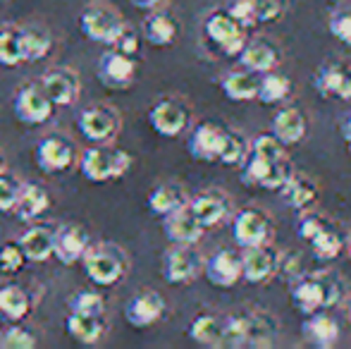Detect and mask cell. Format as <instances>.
I'll return each instance as SVG.
<instances>
[{
	"instance_id": "49",
	"label": "cell",
	"mask_w": 351,
	"mask_h": 349,
	"mask_svg": "<svg viewBox=\"0 0 351 349\" xmlns=\"http://www.w3.org/2000/svg\"><path fill=\"white\" fill-rule=\"evenodd\" d=\"M230 17L234 19L239 27L249 29V27H256V17H254V3L251 0H232L230 5Z\"/></svg>"
},
{
	"instance_id": "4",
	"label": "cell",
	"mask_w": 351,
	"mask_h": 349,
	"mask_svg": "<svg viewBox=\"0 0 351 349\" xmlns=\"http://www.w3.org/2000/svg\"><path fill=\"white\" fill-rule=\"evenodd\" d=\"M122 24L125 22H122L120 14L103 3H91L79 17V27H82L84 36L96 43H106V46H110L115 34L122 29Z\"/></svg>"
},
{
	"instance_id": "29",
	"label": "cell",
	"mask_w": 351,
	"mask_h": 349,
	"mask_svg": "<svg viewBox=\"0 0 351 349\" xmlns=\"http://www.w3.org/2000/svg\"><path fill=\"white\" fill-rule=\"evenodd\" d=\"M29 311H32V299H29L27 289L22 285H14V282L0 285V316L17 323L24 321L29 316Z\"/></svg>"
},
{
	"instance_id": "18",
	"label": "cell",
	"mask_w": 351,
	"mask_h": 349,
	"mask_svg": "<svg viewBox=\"0 0 351 349\" xmlns=\"http://www.w3.org/2000/svg\"><path fill=\"white\" fill-rule=\"evenodd\" d=\"M162 228H165V234L172 244H196L204 237V230H206L196 220V215L189 210V204L172 210L170 215H165Z\"/></svg>"
},
{
	"instance_id": "10",
	"label": "cell",
	"mask_w": 351,
	"mask_h": 349,
	"mask_svg": "<svg viewBox=\"0 0 351 349\" xmlns=\"http://www.w3.org/2000/svg\"><path fill=\"white\" fill-rule=\"evenodd\" d=\"M74 160H77V149L67 136L51 134L38 141L36 163L43 173H65Z\"/></svg>"
},
{
	"instance_id": "30",
	"label": "cell",
	"mask_w": 351,
	"mask_h": 349,
	"mask_svg": "<svg viewBox=\"0 0 351 349\" xmlns=\"http://www.w3.org/2000/svg\"><path fill=\"white\" fill-rule=\"evenodd\" d=\"M65 328L72 340H77L79 345H96L106 335V321H103V316H86V313L70 311Z\"/></svg>"
},
{
	"instance_id": "17",
	"label": "cell",
	"mask_w": 351,
	"mask_h": 349,
	"mask_svg": "<svg viewBox=\"0 0 351 349\" xmlns=\"http://www.w3.org/2000/svg\"><path fill=\"white\" fill-rule=\"evenodd\" d=\"M204 275L215 287H234L241 280V256L230 249H222L204 263Z\"/></svg>"
},
{
	"instance_id": "51",
	"label": "cell",
	"mask_w": 351,
	"mask_h": 349,
	"mask_svg": "<svg viewBox=\"0 0 351 349\" xmlns=\"http://www.w3.org/2000/svg\"><path fill=\"white\" fill-rule=\"evenodd\" d=\"M330 34H332L337 41H342L344 46H351V14L339 12L330 19Z\"/></svg>"
},
{
	"instance_id": "19",
	"label": "cell",
	"mask_w": 351,
	"mask_h": 349,
	"mask_svg": "<svg viewBox=\"0 0 351 349\" xmlns=\"http://www.w3.org/2000/svg\"><path fill=\"white\" fill-rule=\"evenodd\" d=\"M237 58H239L241 67L254 72V75H263V72H270L280 65V51L270 41H263V38L246 41Z\"/></svg>"
},
{
	"instance_id": "8",
	"label": "cell",
	"mask_w": 351,
	"mask_h": 349,
	"mask_svg": "<svg viewBox=\"0 0 351 349\" xmlns=\"http://www.w3.org/2000/svg\"><path fill=\"white\" fill-rule=\"evenodd\" d=\"M234 239L241 249L246 247H258V244H268L270 234H273V223L261 208H241L234 215Z\"/></svg>"
},
{
	"instance_id": "37",
	"label": "cell",
	"mask_w": 351,
	"mask_h": 349,
	"mask_svg": "<svg viewBox=\"0 0 351 349\" xmlns=\"http://www.w3.org/2000/svg\"><path fill=\"white\" fill-rule=\"evenodd\" d=\"M22 43H24V62H38L51 53L53 38L46 29L41 27H27L22 29Z\"/></svg>"
},
{
	"instance_id": "11",
	"label": "cell",
	"mask_w": 351,
	"mask_h": 349,
	"mask_svg": "<svg viewBox=\"0 0 351 349\" xmlns=\"http://www.w3.org/2000/svg\"><path fill=\"white\" fill-rule=\"evenodd\" d=\"M98 77L110 88H127L136 77V60L134 56H127L115 48L106 51L98 60Z\"/></svg>"
},
{
	"instance_id": "41",
	"label": "cell",
	"mask_w": 351,
	"mask_h": 349,
	"mask_svg": "<svg viewBox=\"0 0 351 349\" xmlns=\"http://www.w3.org/2000/svg\"><path fill=\"white\" fill-rule=\"evenodd\" d=\"M315 280H318L320 287H323L325 309L335 306V304H339L344 299V282H342V278H337V275L330 273V270H320V273H315Z\"/></svg>"
},
{
	"instance_id": "25",
	"label": "cell",
	"mask_w": 351,
	"mask_h": 349,
	"mask_svg": "<svg viewBox=\"0 0 351 349\" xmlns=\"http://www.w3.org/2000/svg\"><path fill=\"white\" fill-rule=\"evenodd\" d=\"M315 88L328 98L351 101V70L342 65H325L315 77Z\"/></svg>"
},
{
	"instance_id": "33",
	"label": "cell",
	"mask_w": 351,
	"mask_h": 349,
	"mask_svg": "<svg viewBox=\"0 0 351 349\" xmlns=\"http://www.w3.org/2000/svg\"><path fill=\"white\" fill-rule=\"evenodd\" d=\"M222 333H225V318L213 316V313H201L191 321L189 337L199 345L206 347H220L222 345Z\"/></svg>"
},
{
	"instance_id": "16",
	"label": "cell",
	"mask_w": 351,
	"mask_h": 349,
	"mask_svg": "<svg viewBox=\"0 0 351 349\" xmlns=\"http://www.w3.org/2000/svg\"><path fill=\"white\" fill-rule=\"evenodd\" d=\"M41 88L56 108H70L79 98V91H82L77 75L72 70H65V67L46 72L41 80Z\"/></svg>"
},
{
	"instance_id": "53",
	"label": "cell",
	"mask_w": 351,
	"mask_h": 349,
	"mask_svg": "<svg viewBox=\"0 0 351 349\" xmlns=\"http://www.w3.org/2000/svg\"><path fill=\"white\" fill-rule=\"evenodd\" d=\"M162 0H132V5H136L139 10H156Z\"/></svg>"
},
{
	"instance_id": "7",
	"label": "cell",
	"mask_w": 351,
	"mask_h": 349,
	"mask_svg": "<svg viewBox=\"0 0 351 349\" xmlns=\"http://www.w3.org/2000/svg\"><path fill=\"white\" fill-rule=\"evenodd\" d=\"M148 122L156 134L175 139L189 127V108L177 98H162L148 110Z\"/></svg>"
},
{
	"instance_id": "47",
	"label": "cell",
	"mask_w": 351,
	"mask_h": 349,
	"mask_svg": "<svg viewBox=\"0 0 351 349\" xmlns=\"http://www.w3.org/2000/svg\"><path fill=\"white\" fill-rule=\"evenodd\" d=\"M19 186L22 184H19L12 175H8L5 170L0 173V213L14 210V204H17V196H19Z\"/></svg>"
},
{
	"instance_id": "57",
	"label": "cell",
	"mask_w": 351,
	"mask_h": 349,
	"mask_svg": "<svg viewBox=\"0 0 351 349\" xmlns=\"http://www.w3.org/2000/svg\"><path fill=\"white\" fill-rule=\"evenodd\" d=\"M349 156H351V141H349Z\"/></svg>"
},
{
	"instance_id": "36",
	"label": "cell",
	"mask_w": 351,
	"mask_h": 349,
	"mask_svg": "<svg viewBox=\"0 0 351 349\" xmlns=\"http://www.w3.org/2000/svg\"><path fill=\"white\" fill-rule=\"evenodd\" d=\"M291 91V82L289 77L280 75V72L270 70L263 72V77L258 80V91H256V98L265 106H275V103H282Z\"/></svg>"
},
{
	"instance_id": "9",
	"label": "cell",
	"mask_w": 351,
	"mask_h": 349,
	"mask_svg": "<svg viewBox=\"0 0 351 349\" xmlns=\"http://www.w3.org/2000/svg\"><path fill=\"white\" fill-rule=\"evenodd\" d=\"M206 36L220 48L225 56H239V51L246 43V34L244 27L234 22L230 17V12H213L208 19H206Z\"/></svg>"
},
{
	"instance_id": "15",
	"label": "cell",
	"mask_w": 351,
	"mask_h": 349,
	"mask_svg": "<svg viewBox=\"0 0 351 349\" xmlns=\"http://www.w3.org/2000/svg\"><path fill=\"white\" fill-rule=\"evenodd\" d=\"M189 210L196 215V220H199L204 228H215V225H220L222 220L230 215L232 204L225 191L208 189V191L196 194L194 199L189 201Z\"/></svg>"
},
{
	"instance_id": "50",
	"label": "cell",
	"mask_w": 351,
	"mask_h": 349,
	"mask_svg": "<svg viewBox=\"0 0 351 349\" xmlns=\"http://www.w3.org/2000/svg\"><path fill=\"white\" fill-rule=\"evenodd\" d=\"M3 345L10 347V349H32L36 347V335H32L29 330L24 328H10L8 335L3 337Z\"/></svg>"
},
{
	"instance_id": "1",
	"label": "cell",
	"mask_w": 351,
	"mask_h": 349,
	"mask_svg": "<svg viewBox=\"0 0 351 349\" xmlns=\"http://www.w3.org/2000/svg\"><path fill=\"white\" fill-rule=\"evenodd\" d=\"M132 156L122 149H110L106 144H96L91 149H86L79 158V168H82V175L86 177L88 182H110V180H120L130 173L132 168Z\"/></svg>"
},
{
	"instance_id": "20",
	"label": "cell",
	"mask_w": 351,
	"mask_h": 349,
	"mask_svg": "<svg viewBox=\"0 0 351 349\" xmlns=\"http://www.w3.org/2000/svg\"><path fill=\"white\" fill-rule=\"evenodd\" d=\"M19 247L24 252V258L32 263H43L53 258V247H56V228L51 225H32L19 239Z\"/></svg>"
},
{
	"instance_id": "5",
	"label": "cell",
	"mask_w": 351,
	"mask_h": 349,
	"mask_svg": "<svg viewBox=\"0 0 351 349\" xmlns=\"http://www.w3.org/2000/svg\"><path fill=\"white\" fill-rule=\"evenodd\" d=\"M14 115L22 125H43L53 117L56 106L51 103V98L46 96V91L41 84H27L14 93Z\"/></svg>"
},
{
	"instance_id": "21",
	"label": "cell",
	"mask_w": 351,
	"mask_h": 349,
	"mask_svg": "<svg viewBox=\"0 0 351 349\" xmlns=\"http://www.w3.org/2000/svg\"><path fill=\"white\" fill-rule=\"evenodd\" d=\"M222 127L215 122H204L194 130L189 139V154L194 160L201 163H217V154H220L222 144Z\"/></svg>"
},
{
	"instance_id": "6",
	"label": "cell",
	"mask_w": 351,
	"mask_h": 349,
	"mask_svg": "<svg viewBox=\"0 0 351 349\" xmlns=\"http://www.w3.org/2000/svg\"><path fill=\"white\" fill-rule=\"evenodd\" d=\"M79 132L91 144H108L120 132V115L106 106L84 108L79 115Z\"/></svg>"
},
{
	"instance_id": "45",
	"label": "cell",
	"mask_w": 351,
	"mask_h": 349,
	"mask_svg": "<svg viewBox=\"0 0 351 349\" xmlns=\"http://www.w3.org/2000/svg\"><path fill=\"white\" fill-rule=\"evenodd\" d=\"M27 263L24 252L19 247V242H5L0 247V270L8 275H14L17 270H22V265Z\"/></svg>"
},
{
	"instance_id": "48",
	"label": "cell",
	"mask_w": 351,
	"mask_h": 349,
	"mask_svg": "<svg viewBox=\"0 0 351 349\" xmlns=\"http://www.w3.org/2000/svg\"><path fill=\"white\" fill-rule=\"evenodd\" d=\"M139 46H141L139 34H136L130 24H122V29L115 34V38H112V43H110V48H115V51H120V53H127V56H136Z\"/></svg>"
},
{
	"instance_id": "44",
	"label": "cell",
	"mask_w": 351,
	"mask_h": 349,
	"mask_svg": "<svg viewBox=\"0 0 351 349\" xmlns=\"http://www.w3.org/2000/svg\"><path fill=\"white\" fill-rule=\"evenodd\" d=\"M254 3L256 24H268L287 12V0H251Z\"/></svg>"
},
{
	"instance_id": "35",
	"label": "cell",
	"mask_w": 351,
	"mask_h": 349,
	"mask_svg": "<svg viewBox=\"0 0 351 349\" xmlns=\"http://www.w3.org/2000/svg\"><path fill=\"white\" fill-rule=\"evenodd\" d=\"M256 91H258V80H256V75L249 70L230 72V75L222 80V93L234 103L254 101Z\"/></svg>"
},
{
	"instance_id": "32",
	"label": "cell",
	"mask_w": 351,
	"mask_h": 349,
	"mask_svg": "<svg viewBox=\"0 0 351 349\" xmlns=\"http://www.w3.org/2000/svg\"><path fill=\"white\" fill-rule=\"evenodd\" d=\"M177 22L170 17L167 12H153L143 19V36L151 46H158V48H165V46H172L177 38Z\"/></svg>"
},
{
	"instance_id": "28",
	"label": "cell",
	"mask_w": 351,
	"mask_h": 349,
	"mask_svg": "<svg viewBox=\"0 0 351 349\" xmlns=\"http://www.w3.org/2000/svg\"><path fill=\"white\" fill-rule=\"evenodd\" d=\"M304 337L315 347H332L339 337V326L330 313L320 309L315 313H308L304 323Z\"/></svg>"
},
{
	"instance_id": "23",
	"label": "cell",
	"mask_w": 351,
	"mask_h": 349,
	"mask_svg": "<svg viewBox=\"0 0 351 349\" xmlns=\"http://www.w3.org/2000/svg\"><path fill=\"white\" fill-rule=\"evenodd\" d=\"M308 132V122H306L304 112L296 108H282L278 115L273 117V136L282 146H294Z\"/></svg>"
},
{
	"instance_id": "55",
	"label": "cell",
	"mask_w": 351,
	"mask_h": 349,
	"mask_svg": "<svg viewBox=\"0 0 351 349\" xmlns=\"http://www.w3.org/2000/svg\"><path fill=\"white\" fill-rule=\"evenodd\" d=\"M5 170V156H3V151H0V173Z\"/></svg>"
},
{
	"instance_id": "56",
	"label": "cell",
	"mask_w": 351,
	"mask_h": 349,
	"mask_svg": "<svg viewBox=\"0 0 351 349\" xmlns=\"http://www.w3.org/2000/svg\"><path fill=\"white\" fill-rule=\"evenodd\" d=\"M347 252H349V256H351V237L347 239Z\"/></svg>"
},
{
	"instance_id": "24",
	"label": "cell",
	"mask_w": 351,
	"mask_h": 349,
	"mask_svg": "<svg viewBox=\"0 0 351 349\" xmlns=\"http://www.w3.org/2000/svg\"><path fill=\"white\" fill-rule=\"evenodd\" d=\"M146 204L153 215H162V218H165L172 210L189 204V199H186V191L182 184H177V182H162L156 189H151Z\"/></svg>"
},
{
	"instance_id": "13",
	"label": "cell",
	"mask_w": 351,
	"mask_h": 349,
	"mask_svg": "<svg viewBox=\"0 0 351 349\" xmlns=\"http://www.w3.org/2000/svg\"><path fill=\"white\" fill-rule=\"evenodd\" d=\"M275 265H278V254L270 252L268 244L246 247L241 252V278L251 285H263L273 280Z\"/></svg>"
},
{
	"instance_id": "52",
	"label": "cell",
	"mask_w": 351,
	"mask_h": 349,
	"mask_svg": "<svg viewBox=\"0 0 351 349\" xmlns=\"http://www.w3.org/2000/svg\"><path fill=\"white\" fill-rule=\"evenodd\" d=\"M328 225H330L328 220L320 218V215H306V218L299 223V234H301V239H304V242H311V239H313L315 234H318L323 228H328Z\"/></svg>"
},
{
	"instance_id": "14",
	"label": "cell",
	"mask_w": 351,
	"mask_h": 349,
	"mask_svg": "<svg viewBox=\"0 0 351 349\" xmlns=\"http://www.w3.org/2000/svg\"><path fill=\"white\" fill-rule=\"evenodd\" d=\"M165 313V299L153 289H143L125 306V318L132 328H151Z\"/></svg>"
},
{
	"instance_id": "43",
	"label": "cell",
	"mask_w": 351,
	"mask_h": 349,
	"mask_svg": "<svg viewBox=\"0 0 351 349\" xmlns=\"http://www.w3.org/2000/svg\"><path fill=\"white\" fill-rule=\"evenodd\" d=\"M251 156H258V158H263V160L287 158V156H285V146H282L273 134L256 136L254 144H251Z\"/></svg>"
},
{
	"instance_id": "34",
	"label": "cell",
	"mask_w": 351,
	"mask_h": 349,
	"mask_svg": "<svg viewBox=\"0 0 351 349\" xmlns=\"http://www.w3.org/2000/svg\"><path fill=\"white\" fill-rule=\"evenodd\" d=\"M249 154H251V144L241 132H237V130L222 132V144H220V154H217V163L237 168V165H244V160L249 158Z\"/></svg>"
},
{
	"instance_id": "39",
	"label": "cell",
	"mask_w": 351,
	"mask_h": 349,
	"mask_svg": "<svg viewBox=\"0 0 351 349\" xmlns=\"http://www.w3.org/2000/svg\"><path fill=\"white\" fill-rule=\"evenodd\" d=\"M308 244H311V249H313V256L320 258V261H332V258H337L339 252L344 249L342 237H339V232L332 228V225L320 230Z\"/></svg>"
},
{
	"instance_id": "40",
	"label": "cell",
	"mask_w": 351,
	"mask_h": 349,
	"mask_svg": "<svg viewBox=\"0 0 351 349\" xmlns=\"http://www.w3.org/2000/svg\"><path fill=\"white\" fill-rule=\"evenodd\" d=\"M70 311L86 313V316H103L106 313V299L98 292H77L70 299Z\"/></svg>"
},
{
	"instance_id": "54",
	"label": "cell",
	"mask_w": 351,
	"mask_h": 349,
	"mask_svg": "<svg viewBox=\"0 0 351 349\" xmlns=\"http://www.w3.org/2000/svg\"><path fill=\"white\" fill-rule=\"evenodd\" d=\"M339 132H342V136L347 139V144L351 141V112L347 115V120L342 122V127H339Z\"/></svg>"
},
{
	"instance_id": "31",
	"label": "cell",
	"mask_w": 351,
	"mask_h": 349,
	"mask_svg": "<svg viewBox=\"0 0 351 349\" xmlns=\"http://www.w3.org/2000/svg\"><path fill=\"white\" fill-rule=\"evenodd\" d=\"M246 318V342L244 347H268L275 342L278 335V321L270 313L256 311V313H244Z\"/></svg>"
},
{
	"instance_id": "46",
	"label": "cell",
	"mask_w": 351,
	"mask_h": 349,
	"mask_svg": "<svg viewBox=\"0 0 351 349\" xmlns=\"http://www.w3.org/2000/svg\"><path fill=\"white\" fill-rule=\"evenodd\" d=\"M289 175H291V165L287 163V158L270 160L263 180H261V186H263V189H280V186L289 180Z\"/></svg>"
},
{
	"instance_id": "22",
	"label": "cell",
	"mask_w": 351,
	"mask_h": 349,
	"mask_svg": "<svg viewBox=\"0 0 351 349\" xmlns=\"http://www.w3.org/2000/svg\"><path fill=\"white\" fill-rule=\"evenodd\" d=\"M289 299L296 311H301L304 316L325 309V294H323L320 282L315 280V275H304V278L294 280V282H291Z\"/></svg>"
},
{
	"instance_id": "58",
	"label": "cell",
	"mask_w": 351,
	"mask_h": 349,
	"mask_svg": "<svg viewBox=\"0 0 351 349\" xmlns=\"http://www.w3.org/2000/svg\"><path fill=\"white\" fill-rule=\"evenodd\" d=\"M349 321H351V306H349Z\"/></svg>"
},
{
	"instance_id": "12",
	"label": "cell",
	"mask_w": 351,
	"mask_h": 349,
	"mask_svg": "<svg viewBox=\"0 0 351 349\" xmlns=\"http://www.w3.org/2000/svg\"><path fill=\"white\" fill-rule=\"evenodd\" d=\"M91 247V239L84 228L74 223H67L56 230V247H53V256L62 265H77L82 263L84 254Z\"/></svg>"
},
{
	"instance_id": "26",
	"label": "cell",
	"mask_w": 351,
	"mask_h": 349,
	"mask_svg": "<svg viewBox=\"0 0 351 349\" xmlns=\"http://www.w3.org/2000/svg\"><path fill=\"white\" fill-rule=\"evenodd\" d=\"M51 208V196L41 184H22L19 186L17 204H14V213L22 220H38L46 210Z\"/></svg>"
},
{
	"instance_id": "38",
	"label": "cell",
	"mask_w": 351,
	"mask_h": 349,
	"mask_svg": "<svg viewBox=\"0 0 351 349\" xmlns=\"http://www.w3.org/2000/svg\"><path fill=\"white\" fill-rule=\"evenodd\" d=\"M24 62V43L22 29L8 27L0 32V65L17 67Z\"/></svg>"
},
{
	"instance_id": "2",
	"label": "cell",
	"mask_w": 351,
	"mask_h": 349,
	"mask_svg": "<svg viewBox=\"0 0 351 349\" xmlns=\"http://www.w3.org/2000/svg\"><path fill=\"white\" fill-rule=\"evenodd\" d=\"M82 265L86 278L98 287H112L127 275V258L117 247H88Z\"/></svg>"
},
{
	"instance_id": "27",
	"label": "cell",
	"mask_w": 351,
	"mask_h": 349,
	"mask_svg": "<svg viewBox=\"0 0 351 349\" xmlns=\"http://www.w3.org/2000/svg\"><path fill=\"white\" fill-rule=\"evenodd\" d=\"M280 189H282L285 204L294 210H306L315 199H318V186H315V182L306 175L291 173L289 180H287Z\"/></svg>"
},
{
	"instance_id": "42",
	"label": "cell",
	"mask_w": 351,
	"mask_h": 349,
	"mask_svg": "<svg viewBox=\"0 0 351 349\" xmlns=\"http://www.w3.org/2000/svg\"><path fill=\"white\" fill-rule=\"evenodd\" d=\"M275 275H280L287 282H294V280L304 278V261H301L299 254L294 252H282L278 254V265H275Z\"/></svg>"
},
{
	"instance_id": "3",
	"label": "cell",
	"mask_w": 351,
	"mask_h": 349,
	"mask_svg": "<svg viewBox=\"0 0 351 349\" xmlns=\"http://www.w3.org/2000/svg\"><path fill=\"white\" fill-rule=\"evenodd\" d=\"M204 273V258L194 244H172L162 258V278L170 285H186Z\"/></svg>"
}]
</instances>
